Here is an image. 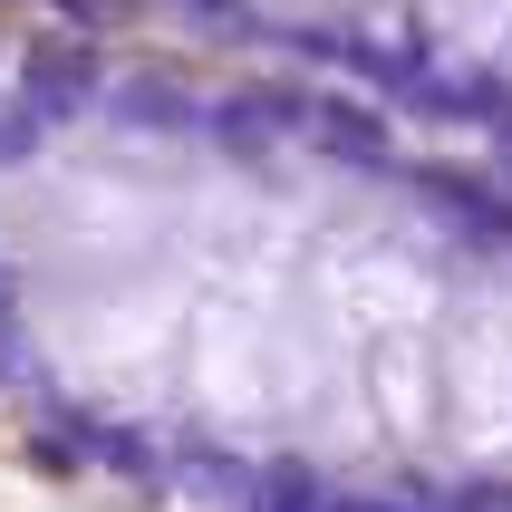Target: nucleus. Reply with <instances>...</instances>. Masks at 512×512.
Instances as JSON below:
<instances>
[{"mask_svg":"<svg viewBox=\"0 0 512 512\" xmlns=\"http://www.w3.org/2000/svg\"><path fill=\"white\" fill-rule=\"evenodd\" d=\"M0 397L184 512H512V165L232 49H0Z\"/></svg>","mask_w":512,"mask_h":512,"instance_id":"nucleus-1","label":"nucleus"}]
</instances>
